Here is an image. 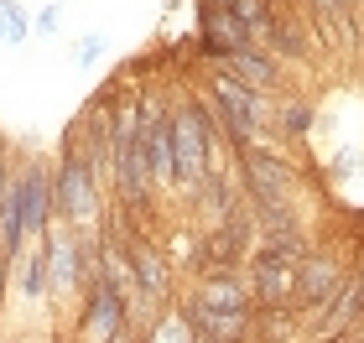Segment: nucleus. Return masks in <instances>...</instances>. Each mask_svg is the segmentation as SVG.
<instances>
[{"mask_svg": "<svg viewBox=\"0 0 364 343\" xmlns=\"http://www.w3.org/2000/svg\"><path fill=\"white\" fill-rule=\"evenodd\" d=\"M99 47H105V37H99V31H94V37L84 42V53H78V58H84V62H89V58H99Z\"/></svg>", "mask_w": 364, "mask_h": 343, "instance_id": "15", "label": "nucleus"}, {"mask_svg": "<svg viewBox=\"0 0 364 343\" xmlns=\"http://www.w3.org/2000/svg\"><path fill=\"white\" fill-rule=\"evenodd\" d=\"M250 42H255L250 26H245L224 0H198V47H203L208 58H229V53H240V47H250Z\"/></svg>", "mask_w": 364, "mask_h": 343, "instance_id": "4", "label": "nucleus"}, {"mask_svg": "<svg viewBox=\"0 0 364 343\" xmlns=\"http://www.w3.org/2000/svg\"><path fill=\"white\" fill-rule=\"evenodd\" d=\"M213 161V120H208V104H182L172 114V177L177 183H193L203 177Z\"/></svg>", "mask_w": 364, "mask_h": 343, "instance_id": "1", "label": "nucleus"}, {"mask_svg": "<svg viewBox=\"0 0 364 343\" xmlns=\"http://www.w3.org/2000/svg\"><path fill=\"white\" fill-rule=\"evenodd\" d=\"M16 198H21V224H26V234H42L47 214H53V187H47V172L31 167L21 183H16Z\"/></svg>", "mask_w": 364, "mask_h": 343, "instance_id": "7", "label": "nucleus"}, {"mask_svg": "<svg viewBox=\"0 0 364 343\" xmlns=\"http://www.w3.org/2000/svg\"><path fill=\"white\" fill-rule=\"evenodd\" d=\"M0 187H6V177H0Z\"/></svg>", "mask_w": 364, "mask_h": 343, "instance_id": "16", "label": "nucleus"}, {"mask_svg": "<svg viewBox=\"0 0 364 343\" xmlns=\"http://www.w3.org/2000/svg\"><path fill=\"white\" fill-rule=\"evenodd\" d=\"M42 281H47V260H42V255H31L26 266H21V286H16V291H26V297H42V291H47Z\"/></svg>", "mask_w": 364, "mask_h": 343, "instance_id": "13", "label": "nucleus"}, {"mask_svg": "<svg viewBox=\"0 0 364 343\" xmlns=\"http://www.w3.org/2000/svg\"><path fill=\"white\" fill-rule=\"evenodd\" d=\"M343 286V271L333 255H302L296 260V302L307 307V312H328Z\"/></svg>", "mask_w": 364, "mask_h": 343, "instance_id": "5", "label": "nucleus"}, {"mask_svg": "<svg viewBox=\"0 0 364 343\" xmlns=\"http://www.w3.org/2000/svg\"><path fill=\"white\" fill-rule=\"evenodd\" d=\"M235 161H240V183H245V192H250V203L287 198L291 167L276 151H266V146H245V151H235Z\"/></svg>", "mask_w": 364, "mask_h": 343, "instance_id": "3", "label": "nucleus"}, {"mask_svg": "<svg viewBox=\"0 0 364 343\" xmlns=\"http://www.w3.org/2000/svg\"><path fill=\"white\" fill-rule=\"evenodd\" d=\"M0 31H6L11 42H26V16H21V6H16V0H6V6H0Z\"/></svg>", "mask_w": 364, "mask_h": 343, "instance_id": "14", "label": "nucleus"}, {"mask_svg": "<svg viewBox=\"0 0 364 343\" xmlns=\"http://www.w3.org/2000/svg\"><path fill=\"white\" fill-rule=\"evenodd\" d=\"M47 271H53V286L58 291H78L84 286V266H78V239L63 229V234H53V244H47Z\"/></svg>", "mask_w": 364, "mask_h": 343, "instance_id": "8", "label": "nucleus"}, {"mask_svg": "<svg viewBox=\"0 0 364 343\" xmlns=\"http://www.w3.org/2000/svg\"><path fill=\"white\" fill-rule=\"evenodd\" d=\"M198 302L213 317H255V291H250V281H240V271H213L198 286Z\"/></svg>", "mask_w": 364, "mask_h": 343, "instance_id": "6", "label": "nucleus"}, {"mask_svg": "<svg viewBox=\"0 0 364 343\" xmlns=\"http://www.w3.org/2000/svg\"><path fill=\"white\" fill-rule=\"evenodd\" d=\"M276 120H281V136H302L312 125V104L307 99H287V104H276Z\"/></svg>", "mask_w": 364, "mask_h": 343, "instance_id": "12", "label": "nucleus"}, {"mask_svg": "<svg viewBox=\"0 0 364 343\" xmlns=\"http://www.w3.org/2000/svg\"><path fill=\"white\" fill-rule=\"evenodd\" d=\"M130 276H136V286L146 297H167V260L156 250H136L130 255Z\"/></svg>", "mask_w": 364, "mask_h": 343, "instance_id": "10", "label": "nucleus"}, {"mask_svg": "<svg viewBox=\"0 0 364 343\" xmlns=\"http://www.w3.org/2000/svg\"><path fill=\"white\" fill-rule=\"evenodd\" d=\"M94 167L84 156V146L68 141V151H63V172H58V187H53V208L68 224H94L99 214V192H94Z\"/></svg>", "mask_w": 364, "mask_h": 343, "instance_id": "2", "label": "nucleus"}, {"mask_svg": "<svg viewBox=\"0 0 364 343\" xmlns=\"http://www.w3.org/2000/svg\"><path fill=\"white\" fill-rule=\"evenodd\" d=\"M266 42L276 47L281 58H296L302 62L307 58V42H302V26L296 21H287V16H271V26H266Z\"/></svg>", "mask_w": 364, "mask_h": 343, "instance_id": "11", "label": "nucleus"}, {"mask_svg": "<svg viewBox=\"0 0 364 343\" xmlns=\"http://www.w3.org/2000/svg\"><path fill=\"white\" fill-rule=\"evenodd\" d=\"M224 62H229L224 73H229V78H240L245 89H260V94H266V89L276 84V62H271L266 53H255V42H250V47H240V53H229Z\"/></svg>", "mask_w": 364, "mask_h": 343, "instance_id": "9", "label": "nucleus"}]
</instances>
